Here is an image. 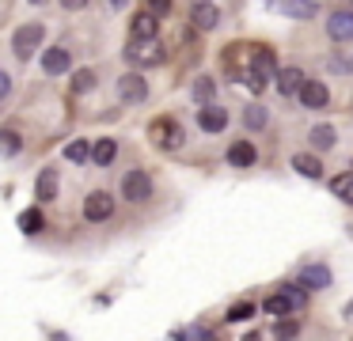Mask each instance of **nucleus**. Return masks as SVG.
Wrapping results in <instances>:
<instances>
[{"mask_svg": "<svg viewBox=\"0 0 353 341\" xmlns=\"http://www.w3.org/2000/svg\"><path fill=\"white\" fill-rule=\"evenodd\" d=\"M254 315V303H236V307L228 311V322H243V318Z\"/></svg>", "mask_w": 353, "mask_h": 341, "instance_id": "obj_30", "label": "nucleus"}, {"mask_svg": "<svg viewBox=\"0 0 353 341\" xmlns=\"http://www.w3.org/2000/svg\"><path fill=\"white\" fill-rule=\"evenodd\" d=\"M334 68H345V72H353V61H334Z\"/></svg>", "mask_w": 353, "mask_h": 341, "instance_id": "obj_34", "label": "nucleus"}, {"mask_svg": "<svg viewBox=\"0 0 353 341\" xmlns=\"http://www.w3.org/2000/svg\"><path fill=\"white\" fill-rule=\"evenodd\" d=\"M8 91H12V80H8V72H0V99L8 95Z\"/></svg>", "mask_w": 353, "mask_h": 341, "instance_id": "obj_33", "label": "nucleus"}, {"mask_svg": "<svg viewBox=\"0 0 353 341\" xmlns=\"http://www.w3.org/2000/svg\"><path fill=\"white\" fill-rule=\"evenodd\" d=\"M243 341H262V338H259V333H243Z\"/></svg>", "mask_w": 353, "mask_h": 341, "instance_id": "obj_35", "label": "nucleus"}, {"mask_svg": "<svg viewBox=\"0 0 353 341\" xmlns=\"http://www.w3.org/2000/svg\"><path fill=\"white\" fill-rule=\"evenodd\" d=\"M69 65H72V53L65 50V45H54V50H42V68H46L50 76L69 72Z\"/></svg>", "mask_w": 353, "mask_h": 341, "instance_id": "obj_9", "label": "nucleus"}, {"mask_svg": "<svg viewBox=\"0 0 353 341\" xmlns=\"http://www.w3.org/2000/svg\"><path fill=\"white\" fill-rule=\"evenodd\" d=\"M114 156H118V144L110 141V136H103V141H95V148H92V159H95L99 167L114 163Z\"/></svg>", "mask_w": 353, "mask_h": 341, "instance_id": "obj_20", "label": "nucleus"}, {"mask_svg": "<svg viewBox=\"0 0 353 341\" xmlns=\"http://www.w3.org/2000/svg\"><path fill=\"white\" fill-rule=\"evenodd\" d=\"M163 45L160 42H130V50H125V61L130 65H141V68H152V65H163Z\"/></svg>", "mask_w": 353, "mask_h": 341, "instance_id": "obj_3", "label": "nucleus"}, {"mask_svg": "<svg viewBox=\"0 0 353 341\" xmlns=\"http://www.w3.org/2000/svg\"><path fill=\"white\" fill-rule=\"evenodd\" d=\"M148 141H152L156 148H163V152H175L179 144L186 141V133H183V125H179V121H171V118H156L152 125H148Z\"/></svg>", "mask_w": 353, "mask_h": 341, "instance_id": "obj_1", "label": "nucleus"}, {"mask_svg": "<svg viewBox=\"0 0 353 341\" xmlns=\"http://www.w3.org/2000/svg\"><path fill=\"white\" fill-rule=\"evenodd\" d=\"M133 42H156V34H160V15L152 12V8H145V12L133 15Z\"/></svg>", "mask_w": 353, "mask_h": 341, "instance_id": "obj_6", "label": "nucleus"}, {"mask_svg": "<svg viewBox=\"0 0 353 341\" xmlns=\"http://www.w3.org/2000/svg\"><path fill=\"white\" fill-rule=\"evenodd\" d=\"M110 212H114V197H110L107 189H95V194H88L84 216L92 220V224H103V220H110Z\"/></svg>", "mask_w": 353, "mask_h": 341, "instance_id": "obj_5", "label": "nucleus"}, {"mask_svg": "<svg viewBox=\"0 0 353 341\" xmlns=\"http://www.w3.org/2000/svg\"><path fill=\"white\" fill-rule=\"evenodd\" d=\"M216 19H221V8H216V4H194L190 8V23L198 30H213Z\"/></svg>", "mask_w": 353, "mask_h": 341, "instance_id": "obj_11", "label": "nucleus"}, {"mask_svg": "<svg viewBox=\"0 0 353 341\" xmlns=\"http://www.w3.org/2000/svg\"><path fill=\"white\" fill-rule=\"evenodd\" d=\"M327 285H330L327 265H304L300 269V288H327Z\"/></svg>", "mask_w": 353, "mask_h": 341, "instance_id": "obj_17", "label": "nucleus"}, {"mask_svg": "<svg viewBox=\"0 0 353 341\" xmlns=\"http://www.w3.org/2000/svg\"><path fill=\"white\" fill-rule=\"evenodd\" d=\"M243 125H247V129H262V125H266V106H259V103H254V106H247Z\"/></svg>", "mask_w": 353, "mask_h": 341, "instance_id": "obj_26", "label": "nucleus"}, {"mask_svg": "<svg viewBox=\"0 0 353 341\" xmlns=\"http://www.w3.org/2000/svg\"><path fill=\"white\" fill-rule=\"evenodd\" d=\"M19 152H23V141L16 129H0V156H19Z\"/></svg>", "mask_w": 353, "mask_h": 341, "instance_id": "obj_22", "label": "nucleus"}, {"mask_svg": "<svg viewBox=\"0 0 353 341\" xmlns=\"http://www.w3.org/2000/svg\"><path fill=\"white\" fill-rule=\"evenodd\" d=\"M292 171H300L304 178H323V163L312 152H296V156H292Z\"/></svg>", "mask_w": 353, "mask_h": 341, "instance_id": "obj_16", "label": "nucleus"}, {"mask_svg": "<svg viewBox=\"0 0 353 341\" xmlns=\"http://www.w3.org/2000/svg\"><path fill=\"white\" fill-rule=\"evenodd\" d=\"M274 333H277V341H289V338H296V333H300V326L289 322V318H281V322L274 326Z\"/></svg>", "mask_w": 353, "mask_h": 341, "instance_id": "obj_29", "label": "nucleus"}, {"mask_svg": "<svg viewBox=\"0 0 353 341\" xmlns=\"http://www.w3.org/2000/svg\"><path fill=\"white\" fill-rule=\"evenodd\" d=\"M327 83L323 80H307L304 83V91H300V103L304 106H312V110H319V106H327Z\"/></svg>", "mask_w": 353, "mask_h": 341, "instance_id": "obj_14", "label": "nucleus"}, {"mask_svg": "<svg viewBox=\"0 0 353 341\" xmlns=\"http://www.w3.org/2000/svg\"><path fill=\"white\" fill-rule=\"evenodd\" d=\"M198 125L205 129V133H221V129L228 125V114H224L221 106H201V110H198Z\"/></svg>", "mask_w": 353, "mask_h": 341, "instance_id": "obj_12", "label": "nucleus"}, {"mask_svg": "<svg viewBox=\"0 0 353 341\" xmlns=\"http://www.w3.org/2000/svg\"><path fill=\"white\" fill-rule=\"evenodd\" d=\"M92 87H95V72H92V68L72 72V91H92Z\"/></svg>", "mask_w": 353, "mask_h": 341, "instance_id": "obj_28", "label": "nucleus"}, {"mask_svg": "<svg viewBox=\"0 0 353 341\" xmlns=\"http://www.w3.org/2000/svg\"><path fill=\"white\" fill-rule=\"evenodd\" d=\"M34 197L39 201H54L57 197V171L54 167H42V174L34 178Z\"/></svg>", "mask_w": 353, "mask_h": 341, "instance_id": "obj_13", "label": "nucleus"}, {"mask_svg": "<svg viewBox=\"0 0 353 341\" xmlns=\"http://www.w3.org/2000/svg\"><path fill=\"white\" fill-rule=\"evenodd\" d=\"M118 99L122 103H145L148 99V83L141 72H125L122 80H118Z\"/></svg>", "mask_w": 353, "mask_h": 341, "instance_id": "obj_7", "label": "nucleus"}, {"mask_svg": "<svg viewBox=\"0 0 353 341\" xmlns=\"http://www.w3.org/2000/svg\"><path fill=\"white\" fill-rule=\"evenodd\" d=\"M88 156H92L88 141H72V144H65V159H72V163H84Z\"/></svg>", "mask_w": 353, "mask_h": 341, "instance_id": "obj_27", "label": "nucleus"}, {"mask_svg": "<svg viewBox=\"0 0 353 341\" xmlns=\"http://www.w3.org/2000/svg\"><path fill=\"white\" fill-rule=\"evenodd\" d=\"M213 91H216V83L209 80V76H201V80L194 83V99H198L201 106H213V103H209V99H213Z\"/></svg>", "mask_w": 353, "mask_h": 341, "instance_id": "obj_24", "label": "nucleus"}, {"mask_svg": "<svg viewBox=\"0 0 353 341\" xmlns=\"http://www.w3.org/2000/svg\"><path fill=\"white\" fill-rule=\"evenodd\" d=\"M334 141H338L334 125H315V129H312V148L327 152V148H334Z\"/></svg>", "mask_w": 353, "mask_h": 341, "instance_id": "obj_21", "label": "nucleus"}, {"mask_svg": "<svg viewBox=\"0 0 353 341\" xmlns=\"http://www.w3.org/2000/svg\"><path fill=\"white\" fill-rule=\"evenodd\" d=\"M42 227H46L42 209H23V212H19V231H23V235H39Z\"/></svg>", "mask_w": 353, "mask_h": 341, "instance_id": "obj_18", "label": "nucleus"}, {"mask_svg": "<svg viewBox=\"0 0 353 341\" xmlns=\"http://www.w3.org/2000/svg\"><path fill=\"white\" fill-rule=\"evenodd\" d=\"M330 189H334L338 197H342L345 205H353V174H342V178L330 182Z\"/></svg>", "mask_w": 353, "mask_h": 341, "instance_id": "obj_25", "label": "nucleus"}, {"mask_svg": "<svg viewBox=\"0 0 353 341\" xmlns=\"http://www.w3.org/2000/svg\"><path fill=\"white\" fill-rule=\"evenodd\" d=\"M304 83H307V76L300 72V68H281V72H277V91H281L285 99L300 95V91H304Z\"/></svg>", "mask_w": 353, "mask_h": 341, "instance_id": "obj_10", "label": "nucleus"}, {"mask_svg": "<svg viewBox=\"0 0 353 341\" xmlns=\"http://www.w3.org/2000/svg\"><path fill=\"white\" fill-rule=\"evenodd\" d=\"M262 307H266L270 315H289V311H296V307H292V300H289L285 292H274L266 303H262Z\"/></svg>", "mask_w": 353, "mask_h": 341, "instance_id": "obj_23", "label": "nucleus"}, {"mask_svg": "<svg viewBox=\"0 0 353 341\" xmlns=\"http://www.w3.org/2000/svg\"><path fill=\"white\" fill-rule=\"evenodd\" d=\"M42 34H46L42 23H23V27L12 34V50H16L19 57H31L34 50H42Z\"/></svg>", "mask_w": 353, "mask_h": 341, "instance_id": "obj_4", "label": "nucleus"}, {"mask_svg": "<svg viewBox=\"0 0 353 341\" xmlns=\"http://www.w3.org/2000/svg\"><path fill=\"white\" fill-rule=\"evenodd\" d=\"M254 159H259V152H254L251 141H236L228 148V163L232 167H254Z\"/></svg>", "mask_w": 353, "mask_h": 341, "instance_id": "obj_15", "label": "nucleus"}, {"mask_svg": "<svg viewBox=\"0 0 353 341\" xmlns=\"http://www.w3.org/2000/svg\"><path fill=\"white\" fill-rule=\"evenodd\" d=\"M152 12H156V15H168L171 4H168V0H152Z\"/></svg>", "mask_w": 353, "mask_h": 341, "instance_id": "obj_32", "label": "nucleus"}, {"mask_svg": "<svg viewBox=\"0 0 353 341\" xmlns=\"http://www.w3.org/2000/svg\"><path fill=\"white\" fill-rule=\"evenodd\" d=\"M327 34L334 42H353V8H338L327 19Z\"/></svg>", "mask_w": 353, "mask_h": 341, "instance_id": "obj_8", "label": "nucleus"}, {"mask_svg": "<svg viewBox=\"0 0 353 341\" xmlns=\"http://www.w3.org/2000/svg\"><path fill=\"white\" fill-rule=\"evenodd\" d=\"M281 12L292 15V19H312V15L319 12V4H312V0H285Z\"/></svg>", "mask_w": 353, "mask_h": 341, "instance_id": "obj_19", "label": "nucleus"}, {"mask_svg": "<svg viewBox=\"0 0 353 341\" xmlns=\"http://www.w3.org/2000/svg\"><path fill=\"white\" fill-rule=\"evenodd\" d=\"M179 341H216L209 330H201V326H194V330H186V333H179Z\"/></svg>", "mask_w": 353, "mask_h": 341, "instance_id": "obj_31", "label": "nucleus"}, {"mask_svg": "<svg viewBox=\"0 0 353 341\" xmlns=\"http://www.w3.org/2000/svg\"><path fill=\"white\" fill-rule=\"evenodd\" d=\"M122 197L133 205H145L148 197H152V178H148V171H130L122 178Z\"/></svg>", "mask_w": 353, "mask_h": 341, "instance_id": "obj_2", "label": "nucleus"}, {"mask_svg": "<svg viewBox=\"0 0 353 341\" xmlns=\"http://www.w3.org/2000/svg\"><path fill=\"white\" fill-rule=\"evenodd\" d=\"M345 318H353V300H350V303H345Z\"/></svg>", "mask_w": 353, "mask_h": 341, "instance_id": "obj_36", "label": "nucleus"}]
</instances>
